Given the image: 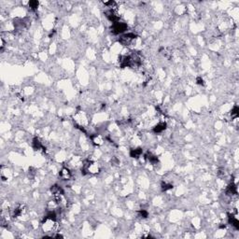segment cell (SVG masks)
Here are the masks:
<instances>
[{
    "instance_id": "cell-10",
    "label": "cell",
    "mask_w": 239,
    "mask_h": 239,
    "mask_svg": "<svg viewBox=\"0 0 239 239\" xmlns=\"http://www.w3.org/2000/svg\"><path fill=\"white\" fill-rule=\"evenodd\" d=\"M166 129V122H159L153 127V132L155 134H161Z\"/></svg>"
},
{
    "instance_id": "cell-1",
    "label": "cell",
    "mask_w": 239,
    "mask_h": 239,
    "mask_svg": "<svg viewBox=\"0 0 239 239\" xmlns=\"http://www.w3.org/2000/svg\"><path fill=\"white\" fill-rule=\"evenodd\" d=\"M59 224L57 222V219L46 217L42 222V230L45 234H54L58 233Z\"/></svg>"
},
{
    "instance_id": "cell-13",
    "label": "cell",
    "mask_w": 239,
    "mask_h": 239,
    "mask_svg": "<svg viewBox=\"0 0 239 239\" xmlns=\"http://www.w3.org/2000/svg\"><path fill=\"white\" fill-rule=\"evenodd\" d=\"M226 192H227L228 194H237V187H236V185L234 184V183H231L230 185L228 186Z\"/></svg>"
},
{
    "instance_id": "cell-17",
    "label": "cell",
    "mask_w": 239,
    "mask_h": 239,
    "mask_svg": "<svg viewBox=\"0 0 239 239\" xmlns=\"http://www.w3.org/2000/svg\"><path fill=\"white\" fill-rule=\"evenodd\" d=\"M138 215H139L140 218L146 219V218H148L149 213H148L147 210H145V209H141V210H139V211H138Z\"/></svg>"
},
{
    "instance_id": "cell-4",
    "label": "cell",
    "mask_w": 239,
    "mask_h": 239,
    "mask_svg": "<svg viewBox=\"0 0 239 239\" xmlns=\"http://www.w3.org/2000/svg\"><path fill=\"white\" fill-rule=\"evenodd\" d=\"M105 14H106V16H107V18L108 19V20L110 22H112L113 24H115L117 22H120V15L114 8H109L108 11H107L106 12H105Z\"/></svg>"
},
{
    "instance_id": "cell-11",
    "label": "cell",
    "mask_w": 239,
    "mask_h": 239,
    "mask_svg": "<svg viewBox=\"0 0 239 239\" xmlns=\"http://www.w3.org/2000/svg\"><path fill=\"white\" fill-rule=\"evenodd\" d=\"M143 153V149L141 148H137V149H132L130 150V156L132 158H139Z\"/></svg>"
},
{
    "instance_id": "cell-8",
    "label": "cell",
    "mask_w": 239,
    "mask_h": 239,
    "mask_svg": "<svg viewBox=\"0 0 239 239\" xmlns=\"http://www.w3.org/2000/svg\"><path fill=\"white\" fill-rule=\"evenodd\" d=\"M26 213V209H25V206H18L14 209V212H13V217L14 218H21L23 216H24Z\"/></svg>"
},
{
    "instance_id": "cell-18",
    "label": "cell",
    "mask_w": 239,
    "mask_h": 239,
    "mask_svg": "<svg viewBox=\"0 0 239 239\" xmlns=\"http://www.w3.org/2000/svg\"><path fill=\"white\" fill-rule=\"evenodd\" d=\"M105 5L108 6V7L110 8H113L114 7L116 6V3L114 2V1H109V2H105Z\"/></svg>"
},
{
    "instance_id": "cell-5",
    "label": "cell",
    "mask_w": 239,
    "mask_h": 239,
    "mask_svg": "<svg viewBox=\"0 0 239 239\" xmlns=\"http://www.w3.org/2000/svg\"><path fill=\"white\" fill-rule=\"evenodd\" d=\"M90 138L93 142V144L95 146H102L104 144V137L100 135V134H93V135L90 136Z\"/></svg>"
},
{
    "instance_id": "cell-16",
    "label": "cell",
    "mask_w": 239,
    "mask_h": 239,
    "mask_svg": "<svg viewBox=\"0 0 239 239\" xmlns=\"http://www.w3.org/2000/svg\"><path fill=\"white\" fill-rule=\"evenodd\" d=\"M173 188V185L171 183H167V182H162V190H164V192H166L168 190H171Z\"/></svg>"
},
{
    "instance_id": "cell-6",
    "label": "cell",
    "mask_w": 239,
    "mask_h": 239,
    "mask_svg": "<svg viewBox=\"0 0 239 239\" xmlns=\"http://www.w3.org/2000/svg\"><path fill=\"white\" fill-rule=\"evenodd\" d=\"M59 177L62 180H69L72 178V173L68 167H63L59 173Z\"/></svg>"
},
{
    "instance_id": "cell-19",
    "label": "cell",
    "mask_w": 239,
    "mask_h": 239,
    "mask_svg": "<svg viewBox=\"0 0 239 239\" xmlns=\"http://www.w3.org/2000/svg\"><path fill=\"white\" fill-rule=\"evenodd\" d=\"M196 82H197L198 85H204V84H205L204 80H203L202 78H201V77H198V78L196 79Z\"/></svg>"
},
{
    "instance_id": "cell-9",
    "label": "cell",
    "mask_w": 239,
    "mask_h": 239,
    "mask_svg": "<svg viewBox=\"0 0 239 239\" xmlns=\"http://www.w3.org/2000/svg\"><path fill=\"white\" fill-rule=\"evenodd\" d=\"M145 158L150 162L151 165H157L159 162L158 157L154 154H152L151 152H147L146 155H145Z\"/></svg>"
},
{
    "instance_id": "cell-3",
    "label": "cell",
    "mask_w": 239,
    "mask_h": 239,
    "mask_svg": "<svg viewBox=\"0 0 239 239\" xmlns=\"http://www.w3.org/2000/svg\"><path fill=\"white\" fill-rule=\"evenodd\" d=\"M127 24L125 23H121V22H117L115 24H113L111 26V32L114 35H120L124 33L127 30Z\"/></svg>"
},
{
    "instance_id": "cell-15",
    "label": "cell",
    "mask_w": 239,
    "mask_h": 239,
    "mask_svg": "<svg viewBox=\"0 0 239 239\" xmlns=\"http://www.w3.org/2000/svg\"><path fill=\"white\" fill-rule=\"evenodd\" d=\"M28 4H29V8L32 9V11H36L37 8H39V1H36V0H33V1H30Z\"/></svg>"
},
{
    "instance_id": "cell-14",
    "label": "cell",
    "mask_w": 239,
    "mask_h": 239,
    "mask_svg": "<svg viewBox=\"0 0 239 239\" xmlns=\"http://www.w3.org/2000/svg\"><path fill=\"white\" fill-rule=\"evenodd\" d=\"M238 116H239V108L237 106H234L231 110V117L232 119H237Z\"/></svg>"
},
{
    "instance_id": "cell-7",
    "label": "cell",
    "mask_w": 239,
    "mask_h": 239,
    "mask_svg": "<svg viewBox=\"0 0 239 239\" xmlns=\"http://www.w3.org/2000/svg\"><path fill=\"white\" fill-rule=\"evenodd\" d=\"M228 222L230 223L235 230H239V221L233 213L228 214Z\"/></svg>"
},
{
    "instance_id": "cell-12",
    "label": "cell",
    "mask_w": 239,
    "mask_h": 239,
    "mask_svg": "<svg viewBox=\"0 0 239 239\" xmlns=\"http://www.w3.org/2000/svg\"><path fill=\"white\" fill-rule=\"evenodd\" d=\"M32 145H33V148L36 149V150H40L41 149H43V146L41 144V142L40 140L37 138V137H35L33 139V143H32Z\"/></svg>"
},
{
    "instance_id": "cell-2",
    "label": "cell",
    "mask_w": 239,
    "mask_h": 239,
    "mask_svg": "<svg viewBox=\"0 0 239 239\" xmlns=\"http://www.w3.org/2000/svg\"><path fill=\"white\" fill-rule=\"evenodd\" d=\"M137 39V35L134 33H127L120 36L119 42L123 46H129L133 43V41Z\"/></svg>"
}]
</instances>
